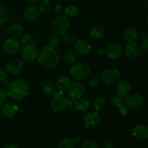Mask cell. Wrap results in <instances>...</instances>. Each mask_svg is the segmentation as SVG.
<instances>
[{"instance_id":"cell-48","label":"cell","mask_w":148,"mask_h":148,"mask_svg":"<svg viewBox=\"0 0 148 148\" xmlns=\"http://www.w3.org/2000/svg\"><path fill=\"white\" fill-rule=\"evenodd\" d=\"M29 2L31 5L36 6L38 3V0H29Z\"/></svg>"},{"instance_id":"cell-30","label":"cell","mask_w":148,"mask_h":148,"mask_svg":"<svg viewBox=\"0 0 148 148\" xmlns=\"http://www.w3.org/2000/svg\"><path fill=\"white\" fill-rule=\"evenodd\" d=\"M61 43H62V39L56 35H53V36H51L50 39H49V46L52 49H56L60 46Z\"/></svg>"},{"instance_id":"cell-17","label":"cell","mask_w":148,"mask_h":148,"mask_svg":"<svg viewBox=\"0 0 148 148\" xmlns=\"http://www.w3.org/2000/svg\"><path fill=\"white\" fill-rule=\"evenodd\" d=\"M132 135L140 140H145L148 137V127L145 124H138L132 129Z\"/></svg>"},{"instance_id":"cell-29","label":"cell","mask_w":148,"mask_h":148,"mask_svg":"<svg viewBox=\"0 0 148 148\" xmlns=\"http://www.w3.org/2000/svg\"><path fill=\"white\" fill-rule=\"evenodd\" d=\"M64 61L67 64L69 65H73L74 64L76 63L77 62V55L75 52L72 51H67L64 55Z\"/></svg>"},{"instance_id":"cell-5","label":"cell","mask_w":148,"mask_h":148,"mask_svg":"<svg viewBox=\"0 0 148 148\" xmlns=\"http://www.w3.org/2000/svg\"><path fill=\"white\" fill-rule=\"evenodd\" d=\"M69 25V17L64 14H59L52 23V30L56 35H64L68 30Z\"/></svg>"},{"instance_id":"cell-7","label":"cell","mask_w":148,"mask_h":148,"mask_svg":"<svg viewBox=\"0 0 148 148\" xmlns=\"http://www.w3.org/2000/svg\"><path fill=\"white\" fill-rule=\"evenodd\" d=\"M125 104L129 109L132 111H138L143 108L145 104V100L140 94H132L125 98Z\"/></svg>"},{"instance_id":"cell-38","label":"cell","mask_w":148,"mask_h":148,"mask_svg":"<svg viewBox=\"0 0 148 148\" xmlns=\"http://www.w3.org/2000/svg\"><path fill=\"white\" fill-rule=\"evenodd\" d=\"M82 148H98V145L95 140H89L84 143Z\"/></svg>"},{"instance_id":"cell-14","label":"cell","mask_w":148,"mask_h":148,"mask_svg":"<svg viewBox=\"0 0 148 148\" xmlns=\"http://www.w3.org/2000/svg\"><path fill=\"white\" fill-rule=\"evenodd\" d=\"M23 69V62L18 58H14L10 60L7 65V71L8 74L16 76L21 73Z\"/></svg>"},{"instance_id":"cell-44","label":"cell","mask_w":148,"mask_h":148,"mask_svg":"<svg viewBox=\"0 0 148 148\" xmlns=\"http://www.w3.org/2000/svg\"><path fill=\"white\" fill-rule=\"evenodd\" d=\"M75 102H76V99L70 98V99H69V102H68L67 108H69V110H72L73 109V108H75Z\"/></svg>"},{"instance_id":"cell-49","label":"cell","mask_w":148,"mask_h":148,"mask_svg":"<svg viewBox=\"0 0 148 148\" xmlns=\"http://www.w3.org/2000/svg\"><path fill=\"white\" fill-rule=\"evenodd\" d=\"M73 141H74V143H78V142H79L80 141V138H79V137H75V138H74V140H73Z\"/></svg>"},{"instance_id":"cell-11","label":"cell","mask_w":148,"mask_h":148,"mask_svg":"<svg viewBox=\"0 0 148 148\" xmlns=\"http://www.w3.org/2000/svg\"><path fill=\"white\" fill-rule=\"evenodd\" d=\"M67 90L69 96L71 98L77 99V98H81L85 94V87L82 82L77 81V82H74L71 83Z\"/></svg>"},{"instance_id":"cell-26","label":"cell","mask_w":148,"mask_h":148,"mask_svg":"<svg viewBox=\"0 0 148 148\" xmlns=\"http://www.w3.org/2000/svg\"><path fill=\"white\" fill-rule=\"evenodd\" d=\"M64 12H65V15L67 17L74 18V17H76L79 14V7H77L76 5L70 4V5L67 6V7L64 10Z\"/></svg>"},{"instance_id":"cell-37","label":"cell","mask_w":148,"mask_h":148,"mask_svg":"<svg viewBox=\"0 0 148 148\" xmlns=\"http://www.w3.org/2000/svg\"><path fill=\"white\" fill-rule=\"evenodd\" d=\"M116 109L117 111H118V114H119L121 116H127V114H129V111H130V109H129V108L127 107V106L126 105L125 103L120 106L118 107Z\"/></svg>"},{"instance_id":"cell-22","label":"cell","mask_w":148,"mask_h":148,"mask_svg":"<svg viewBox=\"0 0 148 148\" xmlns=\"http://www.w3.org/2000/svg\"><path fill=\"white\" fill-rule=\"evenodd\" d=\"M139 38V33L134 27H128L124 33V39L127 43L135 42Z\"/></svg>"},{"instance_id":"cell-21","label":"cell","mask_w":148,"mask_h":148,"mask_svg":"<svg viewBox=\"0 0 148 148\" xmlns=\"http://www.w3.org/2000/svg\"><path fill=\"white\" fill-rule=\"evenodd\" d=\"M23 25L18 23H12L7 28V33L12 38H17L20 36L23 33Z\"/></svg>"},{"instance_id":"cell-43","label":"cell","mask_w":148,"mask_h":148,"mask_svg":"<svg viewBox=\"0 0 148 148\" xmlns=\"http://www.w3.org/2000/svg\"><path fill=\"white\" fill-rule=\"evenodd\" d=\"M104 148H114V143L111 140H107L103 143Z\"/></svg>"},{"instance_id":"cell-23","label":"cell","mask_w":148,"mask_h":148,"mask_svg":"<svg viewBox=\"0 0 148 148\" xmlns=\"http://www.w3.org/2000/svg\"><path fill=\"white\" fill-rule=\"evenodd\" d=\"M106 35V30L100 25H95L90 29V36L96 40H101Z\"/></svg>"},{"instance_id":"cell-47","label":"cell","mask_w":148,"mask_h":148,"mask_svg":"<svg viewBox=\"0 0 148 148\" xmlns=\"http://www.w3.org/2000/svg\"><path fill=\"white\" fill-rule=\"evenodd\" d=\"M10 81L7 80V79H4V80L2 81V85H4V86H5V87L7 86V87H8L9 85H10Z\"/></svg>"},{"instance_id":"cell-16","label":"cell","mask_w":148,"mask_h":148,"mask_svg":"<svg viewBox=\"0 0 148 148\" xmlns=\"http://www.w3.org/2000/svg\"><path fill=\"white\" fill-rule=\"evenodd\" d=\"M19 108L16 104L12 102L6 103L1 106V112L4 116L11 119L17 115Z\"/></svg>"},{"instance_id":"cell-20","label":"cell","mask_w":148,"mask_h":148,"mask_svg":"<svg viewBox=\"0 0 148 148\" xmlns=\"http://www.w3.org/2000/svg\"><path fill=\"white\" fill-rule=\"evenodd\" d=\"M40 11L38 7L36 6L31 5L26 9L25 11L24 12L23 16H24L25 19H26L27 20L33 21L38 18L40 16Z\"/></svg>"},{"instance_id":"cell-4","label":"cell","mask_w":148,"mask_h":148,"mask_svg":"<svg viewBox=\"0 0 148 148\" xmlns=\"http://www.w3.org/2000/svg\"><path fill=\"white\" fill-rule=\"evenodd\" d=\"M68 102L69 98L67 95L63 91H59L53 95L51 106L53 112L59 113L64 111L67 108Z\"/></svg>"},{"instance_id":"cell-41","label":"cell","mask_w":148,"mask_h":148,"mask_svg":"<svg viewBox=\"0 0 148 148\" xmlns=\"http://www.w3.org/2000/svg\"><path fill=\"white\" fill-rule=\"evenodd\" d=\"M52 8H53V12L56 14H58V15L62 14V13L64 12L63 7H62L60 4H56Z\"/></svg>"},{"instance_id":"cell-27","label":"cell","mask_w":148,"mask_h":148,"mask_svg":"<svg viewBox=\"0 0 148 148\" xmlns=\"http://www.w3.org/2000/svg\"><path fill=\"white\" fill-rule=\"evenodd\" d=\"M43 92L47 96L51 97L57 92V88L54 84L51 82H46L43 85Z\"/></svg>"},{"instance_id":"cell-39","label":"cell","mask_w":148,"mask_h":148,"mask_svg":"<svg viewBox=\"0 0 148 148\" xmlns=\"http://www.w3.org/2000/svg\"><path fill=\"white\" fill-rule=\"evenodd\" d=\"M7 96V90L4 88H0V107L5 103Z\"/></svg>"},{"instance_id":"cell-13","label":"cell","mask_w":148,"mask_h":148,"mask_svg":"<svg viewBox=\"0 0 148 148\" xmlns=\"http://www.w3.org/2000/svg\"><path fill=\"white\" fill-rule=\"evenodd\" d=\"M75 52L81 56L88 55L92 49V46L88 40L85 39H79L74 44Z\"/></svg>"},{"instance_id":"cell-45","label":"cell","mask_w":148,"mask_h":148,"mask_svg":"<svg viewBox=\"0 0 148 148\" xmlns=\"http://www.w3.org/2000/svg\"><path fill=\"white\" fill-rule=\"evenodd\" d=\"M106 54V50L104 49H99L97 51V55L99 56H104Z\"/></svg>"},{"instance_id":"cell-12","label":"cell","mask_w":148,"mask_h":148,"mask_svg":"<svg viewBox=\"0 0 148 148\" xmlns=\"http://www.w3.org/2000/svg\"><path fill=\"white\" fill-rule=\"evenodd\" d=\"M85 127L88 129H94L101 124V117L97 112H89L84 116Z\"/></svg>"},{"instance_id":"cell-6","label":"cell","mask_w":148,"mask_h":148,"mask_svg":"<svg viewBox=\"0 0 148 148\" xmlns=\"http://www.w3.org/2000/svg\"><path fill=\"white\" fill-rule=\"evenodd\" d=\"M121 77V73L119 70L115 68H110L105 69L101 73L100 79L103 83L107 85H111L119 81Z\"/></svg>"},{"instance_id":"cell-2","label":"cell","mask_w":148,"mask_h":148,"mask_svg":"<svg viewBox=\"0 0 148 148\" xmlns=\"http://www.w3.org/2000/svg\"><path fill=\"white\" fill-rule=\"evenodd\" d=\"M29 88L27 82L23 79L13 81L10 82L7 89V95L15 101H21L28 95Z\"/></svg>"},{"instance_id":"cell-36","label":"cell","mask_w":148,"mask_h":148,"mask_svg":"<svg viewBox=\"0 0 148 148\" xmlns=\"http://www.w3.org/2000/svg\"><path fill=\"white\" fill-rule=\"evenodd\" d=\"M32 40H33V37L29 33H24V34H22L20 36V41L21 43V44L23 45H27L31 43Z\"/></svg>"},{"instance_id":"cell-46","label":"cell","mask_w":148,"mask_h":148,"mask_svg":"<svg viewBox=\"0 0 148 148\" xmlns=\"http://www.w3.org/2000/svg\"><path fill=\"white\" fill-rule=\"evenodd\" d=\"M3 148H19V147L14 144H8L7 145L4 146Z\"/></svg>"},{"instance_id":"cell-9","label":"cell","mask_w":148,"mask_h":148,"mask_svg":"<svg viewBox=\"0 0 148 148\" xmlns=\"http://www.w3.org/2000/svg\"><path fill=\"white\" fill-rule=\"evenodd\" d=\"M141 47L137 42H131L128 43L125 46L123 53L125 58L129 60H135L141 54Z\"/></svg>"},{"instance_id":"cell-31","label":"cell","mask_w":148,"mask_h":148,"mask_svg":"<svg viewBox=\"0 0 148 148\" xmlns=\"http://www.w3.org/2000/svg\"><path fill=\"white\" fill-rule=\"evenodd\" d=\"M124 103H125V98H122L118 95L113 96L110 101V104L116 108H117Z\"/></svg>"},{"instance_id":"cell-19","label":"cell","mask_w":148,"mask_h":148,"mask_svg":"<svg viewBox=\"0 0 148 148\" xmlns=\"http://www.w3.org/2000/svg\"><path fill=\"white\" fill-rule=\"evenodd\" d=\"M71 84V79L69 77L66 75H62L57 78L56 81V87L57 90L59 91H64L67 90L69 85Z\"/></svg>"},{"instance_id":"cell-32","label":"cell","mask_w":148,"mask_h":148,"mask_svg":"<svg viewBox=\"0 0 148 148\" xmlns=\"http://www.w3.org/2000/svg\"><path fill=\"white\" fill-rule=\"evenodd\" d=\"M140 37L141 38V44H140L141 49L147 52L148 51V36L147 32L142 31L140 33Z\"/></svg>"},{"instance_id":"cell-3","label":"cell","mask_w":148,"mask_h":148,"mask_svg":"<svg viewBox=\"0 0 148 148\" xmlns=\"http://www.w3.org/2000/svg\"><path fill=\"white\" fill-rule=\"evenodd\" d=\"M72 77L77 81H82L86 79L91 73V68L87 63L79 62L72 65L69 69Z\"/></svg>"},{"instance_id":"cell-40","label":"cell","mask_w":148,"mask_h":148,"mask_svg":"<svg viewBox=\"0 0 148 148\" xmlns=\"http://www.w3.org/2000/svg\"><path fill=\"white\" fill-rule=\"evenodd\" d=\"M63 41L67 44H73L75 42V37L71 34H64L63 36Z\"/></svg>"},{"instance_id":"cell-15","label":"cell","mask_w":148,"mask_h":148,"mask_svg":"<svg viewBox=\"0 0 148 148\" xmlns=\"http://www.w3.org/2000/svg\"><path fill=\"white\" fill-rule=\"evenodd\" d=\"M124 49L121 47V45L118 43H114L111 45L108 49H106V56L110 60L115 61L119 59L123 54Z\"/></svg>"},{"instance_id":"cell-33","label":"cell","mask_w":148,"mask_h":148,"mask_svg":"<svg viewBox=\"0 0 148 148\" xmlns=\"http://www.w3.org/2000/svg\"><path fill=\"white\" fill-rule=\"evenodd\" d=\"M9 18V12L7 9L0 5V27L5 24Z\"/></svg>"},{"instance_id":"cell-1","label":"cell","mask_w":148,"mask_h":148,"mask_svg":"<svg viewBox=\"0 0 148 148\" xmlns=\"http://www.w3.org/2000/svg\"><path fill=\"white\" fill-rule=\"evenodd\" d=\"M38 60L42 66L48 69L56 67L59 62V56L55 49L46 46L43 48L38 55Z\"/></svg>"},{"instance_id":"cell-10","label":"cell","mask_w":148,"mask_h":148,"mask_svg":"<svg viewBox=\"0 0 148 148\" xmlns=\"http://www.w3.org/2000/svg\"><path fill=\"white\" fill-rule=\"evenodd\" d=\"M21 43L15 38H7L3 43V50L9 54H14L21 49Z\"/></svg>"},{"instance_id":"cell-8","label":"cell","mask_w":148,"mask_h":148,"mask_svg":"<svg viewBox=\"0 0 148 148\" xmlns=\"http://www.w3.org/2000/svg\"><path fill=\"white\" fill-rule=\"evenodd\" d=\"M20 56L22 59L26 62H32L36 59L38 56V50L34 44L25 45L20 51Z\"/></svg>"},{"instance_id":"cell-34","label":"cell","mask_w":148,"mask_h":148,"mask_svg":"<svg viewBox=\"0 0 148 148\" xmlns=\"http://www.w3.org/2000/svg\"><path fill=\"white\" fill-rule=\"evenodd\" d=\"M53 7L52 3L50 0H43L39 3V10L42 12H48L51 11Z\"/></svg>"},{"instance_id":"cell-35","label":"cell","mask_w":148,"mask_h":148,"mask_svg":"<svg viewBox=\"0 0 148 148\" xmlns=\"http://www.w3.org/2000/svg\"><path fill=\"white\" fill-rule=\"evenodd\" d=\"M100 81H101V79H100V78L98 77H92L88 80V87L90 89H96V88H98V86H99Z\"/></svg>"},{"instance_id":"cell-25","label":"cell","mask_w":148,"mask_h":148,"mask_svg":"<svg viewBox=\"0 0 148 148\" xmlns=\"http://www.w3.org/2000/svg\"><path fill=\"white\" fill-rule=\"evenodd\" d=\"M90 106V101L86 98H83L81 97V98L76 99L75 108L79 111H85L89 109Z\"/></svg>"},{"instance_id":"cell-28","label":"cell","mask_w":148,"mask_h":148,"mask_svg":"<svg viewBox=\"0 0 148 148\" xmlns=\"http://www.w3.org/2000/svg\"><path fill=\"white\" fill-rule=\"evenodd\" d=\"M75 144L73 140L69 137H64L62 139L58 145V148H75Z\"/></svg>"},{"instance_id":"cell-24","label":"cell","mask_w":148,"mask_h":148,"mask_svg":"<svg viewBox=\"0 0 148 148\" xmlns=\"http://www.w3.org/2000/svg\"><path fill=\"white\" fill-rule=\"evenodd\" d=\"M106 104V100L104 97L98 96L94 98L92 101V107L95 112H100L105 108Z\"/></svg>"},{"instance_id":"cell-18","label":"cell","mask_w":148,"mask_h":148,"mask_svg":"<svg viewBox=\"0 0 148 148\" xmlns=\"http://www.w3.org/2000/svg\"><path fill=\"white\" fill-rule=\"evenodd\" d=\"M118 82H119L117 83L116 88L117 95L122 97V98H125L126 97L128 96L130 94V92H131V84H130L128 81L124 80V79L118 81Z\"/></svg>"},{"instance_id":"cell-42","label":"cell","mask_w":148,"mask_h":148,"mask_svg":"<svg viewBox=\"0 0 148 148\" xmlns=\"http://www.w3.org/2000/svg\"><path fill=\"white\" fill-rule=\"evenodd\" d=\"M7 76H8V72H7V69H0V80H4L7 79Z\"/></svg>"}]
</instances>
